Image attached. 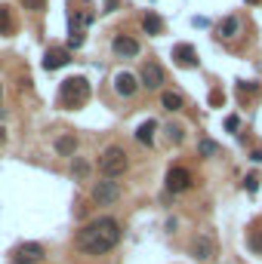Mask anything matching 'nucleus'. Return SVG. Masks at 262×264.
I'll return each mask as SVG.
<instances>
[{
    "mask_svg": "<svg viewBox=\"0 0 262 264\" xmlns=\"http://www.w3.org/2000/svg\"><path fill=\"white\" fill-rule=\"evenodd\" d=\"M117 240H120V224L111 215H102L77 234V249L87 255H105L117 246Z\"/></svg>",
    "mask_w": 262,
    "mask_h": 264,
    "instance_id": "f257e3e1",
    "label": "nucleus"
},
{
    "mask_svg": "<svg viewBox=\"0 0 262 264\" xmlns=\"http://www.w3.org/2000/svg\"><path fill=\"white\" fill-rule=\"evenodd\" d=\"M87 98H89V80L87 77H68V80H62V86H59L62 108L77 111L81 105H87Z\"/></svg>",
    "mask_w": 262,
    "mask_h": 264,
    "instance_id": "f03ea898",
    "label": "nucleus"
},
{
    "mask_svg": "<svg viewBox=\"0 0 262 264\" xmlns=\"http://www.w3.org/2000/svg\"><path fill=\"white\" fill-rule=\"evenodd\" d=\"M127 154H123V147H117V144H111V147H105V154L99 157V169H102V175L105 178H111L115 181L117 175H123L127 172Z\"/></svg>",
    "mask_w": 262,
    "mask_h": 264,
    "instance_id": "7ed1b4c3",
    "label": "nucleus"
},
{
    "mask_svg": "<svg viewBox=\"0 0 262 264\" xmlns=\"http://www.w3.org/2000/svg\"><path fill=\"white\" fill-rule=\"evenodd\" d=\"M89 13H77V9H71V16H68V25H71V37H68V47H81L84 43V28L89 25Z\"/></svg>",
    "mask_w": 262,
    "mask_h": 264,
    "instance_id": "20e7f679",
    "label": "nucleus"
},
{
    "mask_svg": "<svg viewBox=\"0 0 262 264\" xmlns=\"http://www.w3.org/2000/svg\"><path fill=\"white\" fill-rule=\"evenodd\" d=\"M117 197H120L117 181H111V178H105V181H96V188H93V200H96L99 206H111Z\"/></svg>",
    "mask_w": 262,
    "mask_h": 264,
    "instance_id": "39448f33",
    "label": "nucleus"
},
{
    "mask_svg": "<svg viewBox=\"0 0 262 264\" xmlns=\"http://www.w3.org/2000/svg\"><path fill=\"white\" fill-rule=\"evenodd\" d=\"M191 255H195L198 261H210L216 255V240L210 234H198L195 240H191Z\"/></svg>",
    "mask_w": 262,
    "mask_h": 264,
    "instance_id": "423d86ee",
    "label": "nucleus"
},
{
    "mask_svg": "<svg viewBox=\"0 0 262 264\" xmlns=\"http://www.w3.org/2000/svg\"><path fill=\"white\" fill-rule=\"evenodd\" d=\"M167 188L173 191V193H182V191H188L191 188V172L185 166H173L167 172Z\"/></svg>",
    "mask_w": 262,
    "mask_h": 264,
    "instance_id": "0eeeda50",
    "label": "nucleus"
},
{
    "mask_svg": "<svg viewBox=\"0 0 262 264\" xmlns=\"http://www.w3.org/2000/svg\"><path fill=\"white\" fill-rule=\"evenodd\" d=\"M43 258V246L40 243H22L16 252H13V264H34Z\"/></svg>",
    "mask_w": 262,
    "mask_h": 264,
    "instance_id": "6e6552de",
    "label": "nucleus"
},
{
    "mask_svg": "<svg viewBox=\"0 0 262 264\" xmlns=\"http://www.w3.org/2000/svg\"><path fill=\"white\" fill-rule=\"evenodd\" d=\"M164 83V68L157 62H145L142 65V86L145 89H161Z\"/></svg>",
    "mask_w": 262,
    "mask_h": 264,
    "instance_id": "1a4fd4ad",
    "label": "nucleus"
},
{
    "mask_svg": "<svg viewBox=\"0 0 262 264\" xmlns=\"http://www.w3.org/2000/svg\"><path fill=\"white\" fill-rule=\"evenodd\" d=\"M173 59H176V65H182V68H195V65H198V52H195L191 43H176V47H173Z\"/></svg>",
    "mask_w": 262,
    "mask_h": 264,
    "instance_id": "9d476101",
    "label": "nucleus"
},
{
    "mask_svg": "<svg viewBox=\"0 0 262 264\" xmlns=\"http://www.w3.org/2000/svg\"><path fill=\"white\" fill-rule=\"evenodd\" d=\"M68 62H71V55H68V49H62V47H53V49H47V55H43V68H47V71H56V68H62Z\"/></svg>",
    "mask_w": 262,
    "mask_h": 264,
    "instance_id": "9b49d317",
    "label": "nucleus"
},
{
    "mask_svg": "<svg viewBox=\"0 0 262 264\" xmlns=\"http://www.w3.org/2000/svg\"><path fill=\"white\" fill-rule=\"evenodd\" d=\"M115 89L120 96H133L136 89H139V83H136V77L133 74H127V71H120L117 77H115Z\"/></svg>",
    "mask_w": 262,
    "mask_h": 264,
    "instance_id": "f8f14e48",
    "label": "nucleus"
},
{
    "mask_svg": "<svg viewBox=\"0 0 262 264\" xmlns=\"http://www.w3.org/2000/svg\"><path fill=\"white\" fill-rule=\"evenodd\" d=\"M115 52L117 55H139V43L133 37H127V34H120V37H115Z\"/></svg>",
    "mask_w": 262,
    "mask_h": 264,
    "instance_id": "ddd939ff",
    "label": "nucleus"
},
{
    "mask_svg": "<svg viewBox=\"0 0 262 264\" xmlns=\"http://www.w3.org/2000/svg\"><path fill=\"white\" fill-rule=\"evenodd\" d=\"M154 129H157V123L154 120H145L139 129H136V139H139L142 144H151L154 142Z\"/></svg>",
    "mask_w": 262,
    "mask_h": 264,
    "instance_id": "4468645a",
    "label": "nucleus"
},
{
    "mask_svg": "<svg viewBox=\"0 0 262 264\" xmlns=\"http://www.w3.org/2000/svg\"><path fill=\"white\" fill-rule=\"evenodd\" d=\"M142 28H145V34H161L164 31V22H161V16H157V13H148L142 19Z\"/></svg>",
    "mask_w": 262,
    "mask_h": 264,
    "instance_id": "2eb2a0df",
    "label": "nucleus"
},
{
    "mask_svg": "<svg viewBox=\"0 0 262 264\" xmlns=\"http://www.w3.org/2000/svg\"><path fill=\"white\" fill-rule=\"evenodd\" d=\"M237 31H241V22H237L234 16H229L225 22H219V37H234Z\"/></svg>",
    "mask_w": 262,
    "mask_h": 264,
    "instance_id": "dca6fc26",
    "label": "nucleus"
},
{
    "mask_svg": "<svg viewBox=\"0 0 262 264\" xmlns=\"http://www.w3.org/2000/svg\"><path fill=\"white\" fill-rule=\"evenodd\" d=\"M74 147H77V139H74V135H62V139L56 142V151H59L62 157H71Z\"/></svg>",
    "mask_w": 262,
    "mask_h": 264,
    "instance_id": "f3484780",
    "label": "nucleus"
},
{
    "mask_svg": "<svg viewBox=\"0 0 262 264\" xmlns=\"http://www.w3.org/2000/svg\"><path fill=\"white\" fill-rule=\"evenodd\" d=\"M161 101H164L167 111H179V108H182V96H179V93H164Z\"/></svg>",
    "mask_w": 262,
    "mask_h": 264,
    "instance_id": "a211bd4d",
    "label": "nucleus"
},
{
    "mask_svg": "<svg viewBox=\"0 0 262 264\" xmlns=\"http://www.w3.org/2000/svg\"><path fill=\"white\" fill-rule=\"evenodd\" d=\"M71 172H74V178H87V175H89V163L77 157V160H74V166H71Z\"/></svg>",
    "mask_w": 262,
    "mask_h": 264,
    "instance_id": "6ab92c4d",
    "label": "nucleus"
},
{
    "mask_svg": "<svg viewBox=\"0 0 262 264\" xmlns=\"http://www.w3.org/2000/svg\"><path fill=\"white\" fill-rule=\"evenodd\" d=\"M13 31V22H9V9L0 3V34H9Z\"/></svg>",
    "mask_w": 262,
    "mask_h": 264,
    "instance_id": "aec40b11",
    "label": "nucleus"
},
{
    "mask_svg": "<svg viewBox=\"0 0 262 264\" xmlns=\"http://www.w3.org/2000/svg\"><path fill=\"white\" fill-rule=\"evenodd\" d=\"M250 246L256 252H262V224H253V231H250Z\"/></svg>",
    "mask_w": 262,
    "mask_h": 264,
    "instance_id": "412c9836",
    "label": "nucleus"
},
{
    "mask_svg": "<svg viewBox=\"0 0 262 264\" xmlns=\"http://www.w3.org/2000/svg\"><path fill=\"white\" fill-rule=\"evenodd\" d=\"M198 151H201L204 157H213L216 151H219V144H216V142H210V139H201V144H198Z\"/></svg>",
    "mask_w": 262,
    "mask_h": 264,
    "instance_id": "4be33fe9",
    "label": "nucleus"
},
{
    "mask_svg": "<svg viewBox=\"0 0 262 264\" xmlns=\"http://www.w3.org/2000/svg\"><path fill=\"white\" fill-rule=\"evenodd\" d=\"M244 188H247V193H256V191H259V175H256V172L244 178Z\"/></svg>",
    "mask_w": 262,
    "mask_h": 264,
    "instance_id": "5701e85b",
    "label": "nucleus"
},
{
    "mask_svg": "<svg viewBox=\"0 0 262 264\" xmlns=\"http://www.w3.org/2000/svg\"><path fill=\"white\" fill-rule=\"evenodd\" d=\"M167 135H170V142H173V144L182 142V129H179V126H167Z\"/></svg>",
    "mask_w": 262,
    "mask_h": 264,
    "instance_id": "b1692460",
    "label": "nucleus"
},
{
    "mask_svg": "<svg viewBox=\"0 0 262 264\" xmlns=\"http://www.w3.org/2000/svg\"><path fill=\"white\" fill-rule=\"evenodd\" d=\"M225 129H229V132H237V129H241V117H234V114H232V117L225 120Z\"/></svg>",
    "mask_w": 262,
    "mask_h": 264,
    "instance_id": "393cba45",
    "label": "nucleus"
},
{
    "mask_svg": "<svg viewBox=\"0 0 262 264\" xmlns=\"http://www.w3.org/2000/svg\"><path fill=\"white\" fill-rule=\"evenodd\" d=\"M222 101H225V96L219 93V89H213V93H210V105H213V108H219Z\"/></svg>",
    "mask_w": 262,
    "mask_h": 264,
    "instance_id": "a878e982",
    "label": "nucleus"
},
{
    "mask_svg": "<svg viewBox=\"0 0 262 264\" xmlns=\"http://www.w3.org/2000/svg\"><path fill=\"white\" fill-rule=\"evenodd\" d=\"M25 6L28 9H37V6H43V0H25Z\"/></svg>",
    "mask_w": 262,
    "mask_h": 264,
    "instance_id": "bb28decb",
    "label": "nucleus"
},
{
    "mask_svg": "<svg viewBox=\"0 0 262 264\" xmlns=\"http://www.w3.org/2000/svg\"><path fill=\"white\" fill-rule=\"evenodd\" d=\"M250 160H256V163H259V160H262V147H256V151H253V157H250Z\"/></svg>",
    "mask_w": 262,
    "mask_h": 264,
    "instance_id": "cd10ccee",
    "label": "nucleus"
},
{
    "mask_svg": "<svg viewBox=\"0 0 262 264\" xmlns=\"http://www.w3.org/2000/svg\"><path fill=\"white\" fill-rule=\"evenodd\" d=\"M117 3H120V0H105V6H108V9H115Z\"/></svg>",
    "mask_w": 262,
    "mask_h": 264,
    "instance_id": "c85d7f7f",
    "label": "nucleus"
},
{
    "mask_svg": "<svg viewBox=\"0 0 262 264\" xmlns=\"http://www.w3.org/2000/svg\"><path fill=\"white\" fill-rule=\"evenodd\" d=\"M247 3H262V0H247Z\"/></svg>",
    "mask_w": 262,
    "mask_h": 264,
    "instance_id": "c756f323",
    "label": "nucleus"
}]
</instances>
